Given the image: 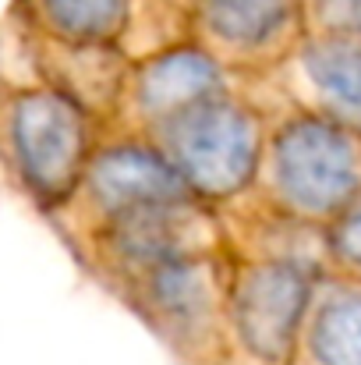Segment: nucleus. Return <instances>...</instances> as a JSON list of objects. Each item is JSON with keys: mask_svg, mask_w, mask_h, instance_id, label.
Segmentation results:
<instances>
[{"mask_svg": "<svg viewBox=\"0 0 361 365\" xmlns=\"http://www.w3.org/2000/svg\"><path fill=\"white\" fill-rule=\"evenodd\" d=\"M100 135L68 93L0 61V178L43 220L68 202Z\"/></svg>", "mask_w": 361, "mask_h": 365, "instance_id": "1", "label": "nucleus"}, {"mask_svg": "<svg viewBox=\"0 0 361 365\" xmlns=\"http://www.w3.org/2000/svg\"><path fill=\"white\" fill-rule=\"evenodd\" d=\"M358 192L361 135L294 107H273L258 174L238 202L326 231Z\"/></svg>", "mask_w": 361, "mask_h": 365, "instance_id": "2", "label": "nucleus"}, {"mask_svg": "<svg viewBox=\"0 0 361 365\" xmlns=\"http://www.w3.org/2000/svg\"><path fill=\"white\" fill-rule=\"evenodd\" d=\"M266 131L269 110L248 93V86H234L156 121L142 131V138L156 145L195 199L224 210L248 195L258 174Z\"/></svg>", "mask_w": 361, "mask_h": 365, "instance_id": "3", "label": "nucleus"}, {"mask_svg": "<svg viewBox=\"0 0 361 365\" xmlns=\"http://www.w3.org/2000/svg\"><path fill=\"white\" fill-rule=\"evenodd\" d=\"M231 284V248L167 259L131 280L114 298L163 344L174 365H220Z\"/></svg>", "mask_w": 361, "mask_h": 365, "instance_id": "4", "label": "nucleus"}, {"mask_svg": "<svg viewBox=\"0 0 361 365\" xmlns=\"http://www.w3.org/2000/svg\"><path fill=\"white\" fill-rule=\"evenodd\" d=\"M319 269L308 259L231 252L220 365H291Z\"/></svg>", "mask_w": 361, "mask_h": 365, "instance_id": "5", "label": "nucleus"}, {"mask_svg": "<svg viewBox=\"0 0 361 365\" xmlns=\"http://www.w3.org/2000/svg\"><path fill=\"white\" fill-rule=\"evenodd\" d=\"M224 245H227V231L216 206L195 195H174V199L135 206L107 220L68 252L85 269L89 280H96L107 294H114L124 280L167 259L224 248Z\"/></svg>", "mask_w": 361, "mask_h": 365, "instance_id": "6", "label": "nucleus"}, {"mask_svg": "<svg viewBox=\"0 0 361 365\" xmlns=\"http://www.w3.org/2000/svg\"><path fill=\"white\" fill-rule=\"evenodd\" d=\"M174 195L192 192L181 185V178L167 167L149 138L120 128H103L75 192L61 210L46 217V224L64 248H71L120 213Z\"/></svg>", "mask_w": 361, "mask_h": 365, "instance_id": "7", "label": "nucleus"}, {"mask_svg": "<svg viewBox=\"0 0 361 365\" xmlns=\"http://www.w3.org/2000/svg\"><path fill=\"white\" fill-rule=\"evenodd\" d=\"M305 36V0H195L188 11V39L241 86L269 78Z\"/></svg>", "mask_w": 361, "mask_h": 365, "instance_id": "8", "label": "nucleus"}, {"mask_svg": "<svg viewBox=\"0 0 361 365\" xmlns=\"http://www.w3.org/2000/svg\"><path fill=\"white\" fill-rule=\"evenodd\" d=\"M248 93L258 103L294 107L361 135V36L308 29L298 50Z\"/></svg>", "mask_w": 361, "mask_h": 365, "instance_id": "9", "label": "nucleus"}, {"mask_svg": "<svg viewBox=\"0 0 361 365\" xmlns=\"http://www.w3.org/2000/svg\"><path fill=\"white\" fill-rule=\"evenodd\" d=\"M241 86L231 78L195 39H174L167 46H156L131 61L124 89H120L117 114L107 128L142 135L156 121L206 100L216 93H227Z\"/></svg>", "mask_w": 361, "mask_h": 365, "instance_id": "10", "label": "nucleus"}, {"mask_svg": "<svg viewBox=\"0 0 361 365\" xmlns=\"http://www.w3.org/2000/svg\"><path fill=\"white\" fill-rule=\"evenodd\" d=\"M291 365H361V273L323 266Z\"/></svg>", "mask_w": 361, "mask_h": 365, "instance_id": "11", "label": "nucleus"}, {"mask_svg": "<svg viewBox=\"0 0 361 365\" xmlns=\"http://www.w3.org/2000/svg\"><path fill=\"white\" fill-rule=\"evenodd\" d=\"M138 7L142 0H11L7 25L50 43L124 50Z\"/></svg>", "mask_w": 361, "mask_h": 365, "instance_id": "12", "label": "nucleus"}, {"mask_svg": "<svg viewBox=\"0 0 361 365\" xmlns=\"http://www.w3.org/2000/svg\"><path fill=\"white\" fill-rule=\"evenodd\" d=\"M326 259H330V266L361 273V192L326 227Z\"/></svg>", "mask_w": 361, "mask_h": 365, "instance_id": "13", "label": "nucleus"}, {"mask_svg": "<svg viewBox=\"0 0 361 365\" xmlns=\"http://www.w3.org/2000/svg\"><path fill=\"white\" fill-rule=\"evenodd\" d=\"M308 29L361 36V0H305Z\"/></svg>", "mask_w": 361, "mask_h": 365, "instance_id": "14", "label": "nucleus"}, {"mask_svg": "<svg viewBox=\"0 0 361 365\" xmlns=\"http://www.w3.org/2000/svg\"><path fill=\"white\" fill-rule=\"evenodd\" d=\"M163 4H167V7H174L177 14H184V18H188V11H192V4H195V0H163Z\"/></svg>", "mask_w": 361, "mask_h": 365, "instance_id": "15", "label": "nucleus"}]
</instances>
